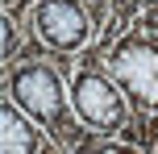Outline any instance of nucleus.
Here are the masks:
<instances>
[{
  "label": "nucleus",
  "mask_w": 158,
  "mask_h": 154,
  "mask_svg": "<svg viewBox=\"0 0 158 154\" xmlns=\"http://www.w3.org/2000/svg\"><path fill=\"white\" fill-rule=\"evenodd\" d=\"M4 92L50 133V142L63 150L87 146L92 129L79 121L71 104V83H63V71L46 58H17L13 67H4Z\"/></svg>",
  "instance_id": "obj_1"
},
{
  "label": "nucleus",
  "mask_w": 158,
  "mask_h": 154,
  "mask_svg": "<svg viewBox=\"0 0 158 154\" xmlns=\"http://www.w3.org/2000/svg\"><path fill=\"white\" fill-rule=\"evenodd\" d=\"M71 104L79 121L92 129V138H117V133H129L133 125V104L112 79V71L104 67L100 50L79 54V67L71 75Z\"/></svg>",
  "instance_id": "obj_2"
},
{
  "label": "nucleus",
  "mask_w": 158,
  "mask_h": 154,
  "mask_svg": "<svg viewBox=\"0 0 158 154\" xmlns=\"http://www.w3.org/2000/svg\"><path fill=\"white\" fill-rule=\"evenodd\" d=\"M104 58V67L112 71V79L121 83V92L129 96L137 117L158 113V42L137 25H129L121 38H112L108 46H96Z\"/></svg>",
  "instance_id": "obj_3"
},
{
  "label": "nucleus",
  "mask_w": 158,
  "mask_h": 154,
  "mask_svg": "<svg viewBox=\"0 0 158 154\" xmlns=\"http://www.w3.org/2000/svg\"><path fill=\"white\" fill-rule=\"evenodd\" d=\"M29 29H33V42L46 46L54 58H71L92 46L100 21L83 0H33Z\"/></svg>",
  "instance_id": "obj_4"
},
{
  "label": "nucleus",
  "mask_w": 158,
  "mask_h": 154,
  "mask_svg": "<svg viewBox=\"0 0 158 154\" xmlns=\"http://www.w3.org/2000/svg\"><path fill=\"white\" fill-rule=\"evenodd\" d=\"M46 142H50V133L4 92V100H0V150L4 154H33Z\"/></svg>",
  "instance_id": "obj_5"
},
{
  "label": "nucleus",
  "mask_w": 158,
  "mask_h": 154,
  "mask_svg": "<svg viewBox=\"0 0 158 154\" xmlns=\"http://www.w3.org/2000/svg\"><path fill=\"white\" fill-rule=\"evenodd\" d=\"M0 25H4V46H0V58H4V67H13L17 58H25V54H21V33H17V25H13V8H4Z\"/></svg>",
  "instance_id": "obj_6"
},
{
  "label": "nucleus",
  "mask_w": 158,
  "mask_h": 154,
  "mask_svg": "<svg viewBox=\"0 0 158 154\" xmlns=\"http://www.w3.org/2000/svg\"><path fill=\"white\" fill-rule=\"evenodd\" d=\"M137 25H142V29L158 42V0H154V4H146L142 13H137Z\"/></svg>",
  "instance_id": "obj_7"
},
{
  "label": "nucleus",
  "mask_w": 158,
  "mask_h": 154,
  "mask_svg": "<svg viewBox=\"0 0 158 154\" xmlns=\"http://www.w3.org/2000/svg\"><path fill=\"white\" fill-rule=\"evenodd\" d=\"M83 4H87V8H92V13H96V21H100V25H104V17H108V8H112V4H117V0H83Z\"/></svg>",
  "instance_id": "obj_8"
},
{
  "label": "nucleus",
  "mask_w": 158,
  "mask_h": 154,
  "mask_svg": "<svg viewBox=\"0 0 158 154\" xmlns=\"http://www.w3.org/2000/svg\"><path fill=\"white\" fill-rule=\"evenodd\" d=\"M4 4H8V8H13V4H17V0H4Z\"/></svg>",
  "instance_id": "obj_9"
}]
</instances>
